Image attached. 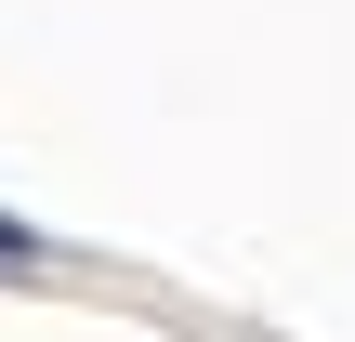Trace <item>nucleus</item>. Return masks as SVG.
I'll return each mask as SVG.
<instances>
[{
  "instance_id": "obj_1",
  "label": "nucleus",
  "mask_w": 355,
  "mask_h": 342,
  "mask_svg": "<svg viewBox=\"0 0 355 342\" xmlns=\"http://www.w3.org/2000/svg\"><path fill=\"white\" fill-rule=\"evenodd\" d=\"M13 264H40V237H26V224H0V277H13Z\"/></svg>"
}]
</instances>
